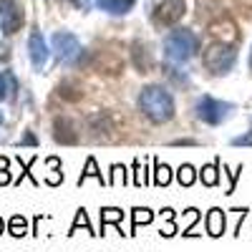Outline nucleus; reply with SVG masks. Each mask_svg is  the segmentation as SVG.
I'll return each instance as SVG.
<instances>
[{"instance_id":"f257e3e1","label":"nucleus","mask_w":252,"mask_h":252,"mask_svg":"<svg viewBox=\"0 0 252 252\" xmlns=\"http://www.w3.org/2000/svg\"><path fill=\"white\" fill-rule=\"evenodd\" d=\"M139 109L144 116L161 124V121H169L174 116V98L161 86H144L139 94Z\"/></svg>"},{"instance_id":"f03ea898","label":"nucleus","mask_w":252,"mask_h":252,"mask_svg":"<svg viewBox=\"0 0 252 252\" xmlns=\"http://www.w3.org/2000/svg\"><path fill=\"white\" fill-rule=\"evenodd\" d=\"M199 51V38L187 31V28H177L164 38V56L172 63H187L192 61Z\"/></svg>"},{"instance_id":"7ed1b4c3","label":"nucleus","mask_w":252,"mask_h":252,"mask_svg":"<svg viewBox=\"0 0 252 252\" xmlns=\"http://www.w3.org/2000/svg\"><path fill=\"white\" fill-rule=\"evenodd\" d=\"M237 61V51L235 46H227V43H212L204 51V68L212 71L215 76L229 73Z\"/></svg>"},{"instance_id":"20e7f679","label":"nucleus","mask_w":252,"mask_h":252,"mask_svg":"<svg viewBox=\"0 0 252 252\" xmlns=\"http://www.w3.org/2000/svg\"><path fill=\"white\" fill-rule=\"evenodd\" d=\"M194 111H197L199 121H204V124H209V126H217V124H222L229 114L235 111V103L217 101L215 96H199Z\"/></svg>"},{"instance_id":"39448f33","label":"nucleus","mask_w":252,"mask_h":252,"mask_svg":"<svg viewBox=\"0 0 252 252\" xmlns=\"http://www.w3.org/2000/svg\"><path fill=\"white\" fill-rule=\"evenodd\" d=\"M184 10H187L184 0H157L152 8V20L157 26H174L184 15Z\"/></svg>"},{"instance_id":"423d86ee","label":"nucleus","mask_w":252,"mask_h":252,"mask_svg":"<svg viewBox=\"0 0 252 252\" xmlns=\"http://www.w3.org/2000/svg\"><path fill=\"white\" fill-rule=\"evenodd\" d=\"M53 51H56V56L61 61H66V63H73L83 53L78 38L73 33H56L53 35Z\"/></svg>"},{"instance_id":"0eeeda50","label":"nucleus","mask_w":252,"mask_h":252,"mask_svg":"<svg viewBox=\"0 0 252 252\" xmlns=\"http://www.w3.org/2000/svg\"><path fill=\"white\" fill-rule=\"evenodd\" d=\"M0 23H3V33H15L23 26V10L15 0H0Z\"/></svg>"},{"instance_id":"6e6552de","label":"nucleus","mask_w":252,"mask_h":252,"mask_svg":"<svg viewBox=\"0 0 252 252\" xmlns=\"http://www.w3.org/2000/svg\"><path fill=\"white\" fill-rule=\"evenodd\" d=\"M28 56H31V63H33V68H43L46 66V61H48V46H46V40L40 33H31L28 38Z\"/></svg>"},{"instance_id":"1a4fd4ad","label":"nucleus","mask_w":252,"mask_h":252,"mask_svg":"<svg viewBox=\"0 0 252 252\" xmlns=\"http://www.w3.org/2000/svg\"><path fill=\"white\" fill-rule=\"evenodd\" d=\"M224 224H227V220H224V212L222 209H209V215H207V222H204V227H207V232L212 235V237H220V235H224Z\"/></svg>"},{"instance_id":"9d476101","label":"nucleus","mask_w":252,"mask_h":252,"mask_svg":"<svg viewBox=\"0 0 252 252\" xmlns=\"http://www.w3.org/2000/svg\"><path fill=\"white\" fill-rule=\"evenodd\" d=\"M94 3H96L101 10H106V13L124 15V13H129V10L134 8L136 0H94Z\"/></svg>"},{"instance_id":"9b49d317","label":"nucleus","mask_w":252,"mask_h":252,"mask_svg":"<svg viewBox=\"0 0 252 252\" xmlns=\"http://www.w3.org/2000/svg\"><path fill=\"white\" fill-rule=\"evenodd\" d=\"M199 177H202V184H204V187H215L217 179H220V174H217V164L204 166V169L199 172Z\"/></svg>"},{"instance_id":"f8f14e48","label":"nucleus","mask_w":252,"mask_h":252,"mask_svg":"<svg viewBox=\"0 0 252 252\" xmlns=\"http://www.w3.org/2000/svg\"><path fill=\"white\" fill-rule=\"evenodd\" d=\"M124 220V212H121V209H116V207H103L101 209V222H103V227H106L109 222H121Z\"/></svg>"},{"instance_id":"ddd939ff","label":"nucleus","mask_w":252,"mask_h":252,"mask_svg":"<svg viewBox=\"0 0 252 252\" xmlns=\"http://www.w3.org/2000/svg\"><path fill=\"white\" fill-rule=\"evenodd\" d=\"M86 177H96L98 182H103V184H106V179H103V177L98 174V169H96V159H94V157H89V161H86V169H83V174H81L78 184H83V182H86Z\"/></svg>"},{"instance_id":"4468645a","label":"nucleus","mask_w":252,"mask_h":252,"mask_svg":"<svg viewBox=\"0 0 252 252\" xmlns=\"http://www.w3.org/2000/svg\"><path fill=\"white\" fill-rule=\"evenodd\" d=\"M26 232H28V222H26V217L15 215V217L10 220V235H15V237H23Z\"/></svg>"},{"instance_id":"2eb2a0df","label":"nucleus","mask_w":252,"mask_h":252,"mask_svg":"<svg viewBox=\"0 0 252 252\" xmlns=\"http://www.w3.org/2000/svg\"><path fill=\"white\" fill-rule=\"evenodd\" d=\"M172 182V169L169 166H164V164H157V177H154V184L157 187H166Z\"/></svg>"},{"instance_id":"dca6fc26","label":"nucleus","mask_w":252,"mask_h":252,"mask_svg":"<svg viewBox=\"0 0 252 252\" xmlns=\"http://www.w3.org/2000/svg\"><path fill=\"white\" fill-rule=\"evenodd\" d=\"M152 220H154L152 209H144V207H136V209H134V229H136L139 224H149Z\"/></svg>"},{"instance_id":"f3484780","label":"nucleus","mask_w":252,"mask_h":252,"mask_svg":"<svg viewBox=\"0 0 252 252\" xmlns=\"http://www.w3.org/2000/svg\"><path fill=\"white\" fill-rule=\"evenodd\" d=\"M194 166H189V164H184L182 169H179V184L182 187H189V184H194Z\"/></svg>"},{"instance_id":"a211bd4d","label":"nucleus","mask_w":252,"mask_h":252,"mask_svg":"<svg viewBox=\"0 0 252 252\" xmlns=\"http://www.w3.org/2000/svg\"><path fill=\"white\" fill-rule=\"evenodd\" d=\"M10 81H13V76H8V73L0 71V101H5V98L10 96V89H15V86H8Z\"/></svg>"},{"instance_id":"6ab92c4d","label":"nucleus","mask_w":252,"mask_h":252,"mask_svg":"<svg viewBox=\"0 0 252 252\" xmlns=\"http://www.w3.org/2000/svg\"><path fill=\"white\" fill-rule=\"evenodd\" d=\"M48 164H51V177H48V184H58L61 179H63V174H61V161L53 157V159H48Z\"/></svg>"},{"instance_id":"aec40b11","label":"nucleus","mask_w":252,"mask_h":252,"mask_svg":"<svg viewBox=\"0 0 252 252\" xmlns=\"http://www.w3.org/2000/svg\"><path fill=\"white\" fill-rule=\"evenodd\" d=\"M8 166H10V161H8L5 157H0V184H8V182H10Z\"/></svg>"},{"instance_id":"412c9836","label":"nucleus","mask_w":252,"mask_h":252,"mask_svg":"<svg viewBox=\"0 0 252 252\" xmlns=\"http://www.w3.org/2000/svg\"><path fill=\"white\" fill-rule=\"evenodd\" d=\"M199 220V212H197V209H187V229H184V235H192V232H189V229H192V224Z\"/></svg>"},{"instance_id":"4be33fe9","label":"nucleus","mask_w":252,"mask_h":252,"mask_svg":"<svg viewBox=\"0 0 252 252\" xmlns=\"http://www.w3.org/2000/svg\"><path fill=\"white\" fill-rule=\"evenodd\" d=\"M114 184H126V169H124V166H114V179H111Z\"/></svg>"},{"instance_id":"5701e85b","label":"nucleus","mask_w":252,"mask_h":252,"mask_svg":"<svg viewBox=\"0 0 252 252\" xmlns=\"http://www.w3.org/2000/svg\"><path fill=\"white\" fill-rule=\"evenodd\" d=\"M232 144L235 146H252V134H245V136H237V139H232Z\"/></svg>"},{"instance_id":"b1692460","label":"nucleus","mask_w":252,"mask_h":252,"mask_svg":"<svg viewBox=\"0 0 252 252\" xmlns=\"http://www.w3.org/2000/svg\"><path fill=\"white\" fill-rule=\"evenodd\" d=\"M20 144H28V146H35V144H38V139H35V136H33L31 131H28V134H26L23 139H20Z\"/></svg>"},{"instance_id":"393cba45","label":"nucleus","mask_w":252,"mask_h":252,"mask_svg":"<svg viewBox=\"0 0 252 252\" xmlns=\"http://www.w3.org/2000/svg\"><path fill=\"white\" fill-rule=\"evenodd\" d=\"M3 229H5V222H3V220H0V235H3Z\"/></svg>"},{"instance_id":"a878e982","label":"nucleus","mask_w":252,"mask_h":252,"mask_svg":"<svg viewBox=\"0 0 252 252\" xmlns=\"http://www.w3.org/2000/svg\"><path fill=\"white\" fill-rule=\"evenodd\" d=\"M250 71H252V51H250Z\"/></svg>"},{"instance_id":"bb28decb","label":"nucleus","mask_w":252,"mask_h":252,"mask_svg":"<svg viewBox=\"0 0 252 252\" xmlns=\"http://www.w3.org/2000/svg\"><path fill=\"white\" fill-rule=\"evenodd\" d=\"M0 124H3V114H0Z\"/></svg>"}]
</instances>
